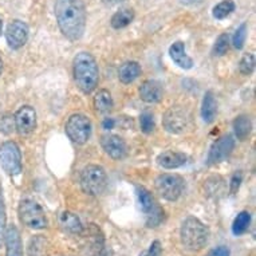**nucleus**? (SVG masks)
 <instances>
[{
	"mask_svg": "<svg viewBox=\"0 0 256 256\" xmlns=\"http://www.w3.org/2000/svg\"><path fill=\"white\" fill-rule=\"evenodd\" d=\"M54 10L62 34L70 40L82 38L86 27V7L84 0H56Z\"/></svg>",
	"mask_w": 256,
	"mask_h": 256,
	"instance_id": "obj_1",
	"label": "nucleus"
},
{
	"mask_svg": "<svg viewBox=\"0 0 256 256\" xmlns=\"http://www.w3.org/2000/svg\"><path fill=\"white\" fill-rule=\"evenodd\" d=\"M72 74L80 92L84 94L94 92L100 82V70L96 58L90 52L80 51L72 60Z\"/></svg>",
	"mask_w": 256,
	"mask_h": 256,
	"instance_id": "obj_2",
	"label": "nucleus"
},
{
	"mask_svg": "<svg viewBox=\"0 0 256 256\" xmlns=\"http://www.w3.org/2000/svg\"><path fill=\"white\" fill-rule=\"evenodd\" d=\"M180 239L188 251H202L210 240V228L200 218L189 216L181 224Z\"/></svg>",
	"mask_w": 256,
	"mask_h": 256,
	"instance_id": "obj_3",
	"label": "nucleus"
},
{
	"mask_svg": "<svg viewBox=\"0 0 256 256\" xmlns=\"http://www.w3.org/2000/svg\"><path fill=\"white\" fill-rule=\"evenodd\" d=\"M18 214L22 224L31 230H44L48 226L46 212L32 198H22L18 206Z\"/></svg>",
	"mask_w": 256,
	"mask_h": 256,
	"instance_id": "obj_4",
	"label": "nucleus"
},
{
	"mask_svg": "<svg viewBox=\"0 0 256 256\" xmlns=\"http://www.w3.org/2000/svg\"><path fill=\"white\" fill-rule=\"evenodd\" d=\"M108 174L100 165L90 164L80 172V188L88 196H98L106 189Z\"/></svg>",
	"mask_w": 256,
	"mask_h": 256,
	"instance_id": "obj_5",
	"label": "nucleus"
},
{
	"mask_svg": "<svg viewBox=\"0 0 256 256\" xmlns=\"http://www.w3.org/2000/svg\"><path fill=\"white\" fill-rule=\"evenodd\" d=\"M157 194L168 202H176L180 198L185 189V180L180 174L174 173H164L160 174L154 181Z\"/></svg>",
	"mask_w": 256,
	"mask_h": 256,
	"instance_id": "obj_6",
	"label": "nucleus"
},
{
	"mask_svg": "<svg viewBox=\"0 0 256 256\" xmlns=\"http://www.w3.org/2000/svg\"><path fill=\"white\" fill-rule=\"evenodd\" d=\"M136 196H137V200H138L140 210H142V214H145L148 227H157L164 218L162 208L157 204L153 194L144 186H137L136 188Z\"/></svg>",
	"mask_w": 256,
	"mask_h": 256,
	"instance_id": "obj_7",
	"label": "nucleus"
},
{
	"mask_svg": "<svg viewBox=\"0 0 256 256\" xmlns=\"http://www.w3.org/2000/svg\"><path fill=\"white\" fill-rule=\"evenodd\" d=\"M64 130L72 142L84 145L92 136V122L84 114H72L66 122Z\"/></svg>",
	"mask_w": 256,
	"mask_h": 256,
	"instance_id": "obj_8",
	"label": "nucleus"
},
{
	"mask_svg": "<svg viewBox=\"0 0 256 256\" xmlns=\"http://www.w3.org/2000/svg\"><path fill=\"white\" fill-rule=\"evenodd\" d=\"M0 165L10 176L20 174L22 153L14 141H7L0 145Z\"/></svg>",
	"mask_w": 256,
	"mask_h": 256,
	"instance_id": "obj_9",
	"label": "nucleus"
},
{
	"mask_svg": "<svg viewBox=\"0 0 256 256\" xmlns=\"http://www.w3.org/2000/svg\"><path fill=\"white\" fill-rule=\"evenodd\" d=\"M189 114L188 112L181 106H172L166 110L162 118V125L165 130L172 134H181L184 133L189 126Z\"/></svg>",
	"mask_w": 256,
	"mask_h": 256,
	"instance_id": "obj_10",
	"label": "nucleus"
},
{
	"mask_svg": "<svg viewBox=\"0 0 256 256\" xmlns=\"http://www.w3.org/2000/svg\"><path fill=\"white\" fill-rule=\"evenodd\" d=\"M234 148H235V138L234 136L226 134L220 137L218 140H216L210 149V153H208V165H216L222 162L224 160H227L231 153L234 152Z\"/></svg>",
	"mask_w": 256,
	"mask_h": 256,
	"instance_id": "obj_11",
	"label": "nucleus"
},
{
	"mask_svg": "<svg viewBox=\"0 0 256 256\" xmlns=\"http://www.w3.org/2000/svg\"><path fill=\"white\" fill-rule=\"evenodd\" d=\"M6 39L8 46L14 50L20 48L27 43L28 39V26L22 20H12L7 26L6 30Z\"/></svg>",
	"mask_w": 256,
	"mask_h": 256,
	"instance_id": "obj_12",
	"label": "nucleus"
},
{
	"mask_svg": "<svg viewBox=\"0 0 256 256\" xmlns=\"http://www.w3.org/2000/svg\"><path fill=\"white\" fill-rule=\"evenodd\" d=\"M18 133L20 136H28L36 128V113L31 106H22L14 117Z\"/></svg>",
	"mask_w": 256,
	"mask_h": 256,
	"instance_id": "obj_13",
	"label": "nucleus"
},
{
	"mask_svg": "<svg viewBox=\"0 0 256 256\" xmlns=\"http://www.w3.org/2000/svg\"><path fill=\"white\" fill-rule=\"evenodd\" d=\"M101 146L105 153L113 160L125 158L128 154V145L117 134H105L101 137Z\"/></svg>",
	"mask_w": 256,
	"mask_h": 256,
	"instance_id": "obj_14",
	"label": "nucleus"
},
{
	"mask_svg": "<svg viewBox=\"0 0 256 256\" xmlns=\"http://www.w3.org/2000/svg\"><path fill=\"white\" fill-rule=\"evenodd\" d=\"M140 98L146 104H157L162 100L164 90L160 82L153 80H145L140 88Z\"/></svg>",
	"mask_w": 256,
	"mask_h": 256,
	"instance_id": "obj_15",
	"label": "nucleus"
},
{
	"mask_svg": "<svg viewBox=\"0 0 256 256\" xmlns=\"http://www.w3.org/2000/svg\"><path fill=\"white\" fill-rule=\"evenodd\" d=\"M6 256H23V246H22L20 234L15 226H10L4 234Z\"/></svg>",
	"mask_w": 256,
	"mask_h": 256,
	"instance_id": "obj_16",
	"label": "nucleus"
},
{
	"mask_svg": "<svg viewBox=\"0 0 256 256\" xmlns=\"http://www.w3.org/2000/svg\"><path fill=\"white\" fill-rule=\"evenodd\" d=\"M188 157L181 152L166 150L157 156V164L165 169H176L186 164Z\"/></svg>",
	"mask_w": 256,
	"mask_h": 256,
	"instance_id": "obj_17",
	"label": "nucleus"
},
{
	"mask_svg": "<svg viewBox=\"0 0 256 256\" xmlns=\"http://www.w3.org/2000/svg\"><path fill=\"white\" fill-rule=\"evenodd\" d=\"M59 226L63 231L72 234V235H80L84 231V226L80 218L76 214H72L70 210H63L59 214Z\"/></svg>",
	"mask_w": 256,
	"mask_h": 256,
	"instance_id": "obj_18",
	"label": "nucleus"
},
{
	"mask_svg": "<svg viewBox=\"0 0 256 256\" xmlns=\"http://www.w3.org/2000/svg\"><path fill=\"white\" fill-rule=\"evenodd\" d=\"M169 55L178 68H184V70H189V68H194V59L186 54L184 42L178 40V42L173 43L169 48Z\"/></svg>",
	"mask_w": 256,
	"mask_h": 256,
	"instance_id": "obj_19",
	"label": "nucleus"
},
{
	"mask_svg": "<svg viewBox=\"0 0 256 256\" xmlns=\"http://www.w3.org/2000/svg\"><path fill=\"white\" fill-rule=\"evenodd\" d=\"M141 66L137 62H126L121 64V68L118 70V78L122 84H132L141 76Z\"/></svg>",
	"mask_w": 256,
	"mask_h": 256,
	"instance_id": "obj_20",
	"label": "nucleus"
},
{
	"mask_svg": "<svg viewBox=\"0 0 256 256\" xmlns=\"http://www.w3.org/2000/svg\"><path fill=\"white\" fill-rule=\"evenodd\" d=\"M92 104H94V108L97 110L98 113H109L113 109V98H112V94L109 92V90L106 88H101L96 92L94 96V100H92Z\"/></svg>",
	"mask_w": 256,
	"mask_h": 256,
	"instance_id": "obj_21",
	"label": "nucleus"
},
{
	"mask_svg": "<svg viewBox=\"0 0 256 256\" xmlns=\"http://www.w3.org/2000/svg\"><path fill=\"white\" fill-rule=\"evenodd\" d=\"M216 113H218V104H216V100L214 97V92H206L204 98H202V120L206 124H210V122H214V117H216Z\"/></svg>",
	"mask_w": 256,
	"mask_h": 256,
	"instance_id": "obj_22",
	"label": "nucleus"
},
{
	"mask_svg": "<svg viewBox=\"0 0 256 256\" xmlns=\"http://www.w3.org/2000/svg\"><path fill=\"white\" fill-rule=\"evenodd\" d=\"M134 19V11L132 8H124L121 11H118L112 16V27L116 30L125 28L130 24Z\"/></svg>",
	"mask_w": 256,
	"mask_h": 256,
	"instance_id": "obj_23",
	"label": "nucleus"
},
{
	"mask_svg": "<svg viewBox=\"0 0 256 256\" xmlns=\"http://www.w3.org/2000/svg\"><path fill=\"white\" fill-rule=\"evenodd\" d=\"M232 125H234V130H235V134L238 137V140H240V141L247 140V137L251 133V120H250L248 116H239V117H236Z\"/></svg>",
	"mask_w": 256,
	"mask_h": 256,
	"instance_id": "obj_24",
	"label": "nucleus"
},
{
	"mask_svg": "<svg viewBox=\"0 0 256 256\" xmlns=\"http://www.w3.org/2000/svg\"><path fill=\"white\" fill-rule=\"evenodd\" d=\"M251 224V214L247 210H242L232 222V234L235 236H240L246 234Z\"/></svg>",
	"mask_w": 256,
	"mask_h": 256,
	"instance_id": "obj_25",
	"label": "nucleus"
},
{
	"mask_svg": "<svg viewBox=\"0 0 256 256\" xmlns=\"http://www.w3.org/2000/svg\"><path fill=\"white\" fill-rule=\"evenodd\" d=\"M235 8L236 6L234 0H222L218 6H214L212 14H214V19L222 20V19H226L227 16H230L235 11Z\"/></svg>",
	"mask_w": 256,
	"mask_h": 256,
	"instance_id": "obj_26",
	"label": "nucleus"
},
{
	"mask_svg": "<svg viewBox=\"0 0 256 256\" xmlns=\"http://www.w3.org/2000/svg\"><path fill=\"white\" fill-rule=\"evenodd\" d=\"M239 70L243 76H251L255 70V55L244 54L242 60H240Z\"/></svg>",
	"mask_w": 256,
	"mask_h": 256,
	"instance_id": "obj_27",
	"label": "nucleus"
},
{
	"mask_svg": "<svg viewBox=\"0 0 256 256\" xmlns=\"http://www.w3.org/2000/svg\"><path fill=\"white\" fill-rule=\"evenodd\" d=\"M228 48H230V36L227 34H222L214 42V55L222 56V55L227 54Z\"/></svg>",
	"mask_w": 256,
	"mask_h": 256,
	"instance_id": "obj_28",
	"label": "nucleus"
},
{
	"mask_svg": "<svg viewBox=\"0 0 256 256\" xmlns=\"http://www.w3.org/2000/svg\"><path fill=\"white\" fill-rule=\"evenodd\" d=\"M246 39H247V24L243 23L240 24V27L235 31L234 34V38H232V44L238 50H242L244 47V43H246Z\"/></svg>",
	"mask_w": 256,
	"mask_h": 256,
	"instance_id": "obj_29",
	"label": "nucleus"
},
{
	"mask_svg": "<svg viewBox=\"0 0 256 256\" xmlns=\"http://www.w3.org/2000/svg\"><path fill=\"white\" fill-rule=\"evenodd\" d=\"M140 124H141V130L144 133H146V134L154 130V118H153V114L149 113V112H145V113L141 114Z\"/></svg>",
	"mask_w": 256,
	"mask_h": 256,
	"instance_id": "obj_30",
	"label": "nucleus"
},
{
	"mask_svg": "<svg viewBox=\"0 0 256 256\" xmlns=\"http://www.w3.org/2000/svg\"><path fill=\"white\" fill-rule=\"evenodd\" d=\"M162 255V244L160 240H154L153 243L146 248L145 251H142L138 256H161Z\"/></svg>",
	"mask_w": 256,
	"mask_h": 256,
	"instance_id": "obj_31",
	"label": "nucleus"
},
{
	"mask_svg": "<svg viewBox=\"0 0 256 256\" xmlns=\"http://www.w3.org/2000/svg\"><path fill=\"white\" fill-rule=\"evenodd\" d=\"M4 234H6V210L3 200L0 198V247L4 242Z\"/></svg>",
	"mask_w": 256,
	"mask_h": 256,
	"instance_id": "obj_32",
	"label": "nucleus"
},
{
	"mask_svg": "<svg viewBox=\"0 0 256 256\" xmlns=\"http://www.w3.org/2000/svg\"><path fill=\"white\" fill-rule=\"evenodd\" d=\"M242 181H243V173L242 172L234 173V176H232L231 178V189H230V192H231L232 194H236V192L239 190Z\"/></svg>",
	"mask_w": 256,
	"mask_h": 256,
	"instance_id": "obj_33",
	"label": "nucleus"
},
{
	"mask_svg": "<svg viewBox=\"0 0 256 256\" xmlns=\"http://www.w3.org/2000/svg\"><path fill=\"white\" fill-rule=\"evenodd\" d=\"M206 256H231V252H230V248L226 246H220V247H216L210 251Z\"/></svg>",
	"mask_w": 256,
	"mask_h": 256,
	"instance_id": "obj_34",
	"label": "nucleus"
},
{
	"mask_svg": "<svg viewBox=\"0 0 256 256\" xmlns=\"http://www.w3.org/2000/svg\"><path fill=\"white\" fill-rule=\"evenodd\" d=\"M114 126V121L112 120V118H106L105 121H104V128L105 129H112Z\"/></svg>",
	"mask_w": 256,
	"mask_h": 256,
	"instance_id": "obj_35",
	"label": "nucleus"
},
{
	"mask_svg": "<svg viewBox=\"0 0 256 256\" xmlns=\"http://www.w3.org/2000/svg\"><path fill=\"white\" fill-rule=\"evenodd\" d=\"M182 4H198V3H202V0H180Z\"/></svg>",
	"mask_w": 256,
	"mask_h": 256,
	"instance_id": "obj_36",
	"label": "nucleus"
},
{
	"mask_svg": "<svg viewBox=\"0 0 256 256\" xmlns=\"http://www.w3.org/2000/svg\"><path fill=\"white\" fill-rule=\"evenodd\" d=\"M106 6H114V4H118V3H121L122 0H102Z\"/></svg>",
	"mask_w": 256,
	"mask_h": 256,
	"instance_id": "obj_37",
	"label": "nucleus"
},
{
	"mask_svg": "<svg viewBox=\"0 0 256 256\" xmlns=\"http://www.w3.org/2000/svg\"><path fill=\"white\" fill-rule=\"evenodd\" d=\"M2 32H3V22L0 19V36H2Z\"/></svg>",
	"mask_w": 256,
	"mask_h": 256,
	"instance_id": "obj_38",
	"label": "nucleus"
},
{
	"mask_svg": "<svg viewBox=\"0 0 256 256\" xmlns=\"http://www.w3.org/2000/svg\"><path fill=\"white\" fill-rule=\"evenodd\" d=\"M2 72H3V60L0 58V76H2Z\"/></svg>",
	"mask_w": 256,
	"mask_h": 256,
	"instance_id": "obj_39",
	"label": "nucleus"
}]
</instances>
